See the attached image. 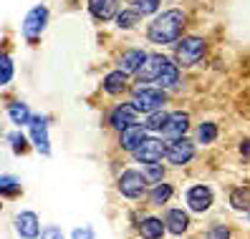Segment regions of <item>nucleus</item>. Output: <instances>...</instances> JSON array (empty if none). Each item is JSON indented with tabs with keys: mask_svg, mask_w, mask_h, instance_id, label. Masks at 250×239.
I'll use <instances>...</instances> for the list:
<instances>
[{
	"mask_svg": "<svg viewBox=\"0 0 250 239\" xmlns=\"http://www.w3.org/2000/svg\"><path fill=\"white\" fill-rule=\"evenodd\" d=\"M185 20L187 16L180 10V8H172V10H165L162 16H157L149 28H146V38L154 46H169V43H177L182 31H185Z\"/></svg>",
	"mask_w": 250,
	"mask_h": 239,
	"instance_id": "1",
	"label": "nucleus"
},
{
	"mask_svg": "<svg viewBox=\"0 0 250 239\" xmlns=\"http://www.w3.org/2000/svg\"><path fill=\"white\" fill-rule=\"evenodd\" d=\"M205 53H208V46H205V40L200 36H187L174 43V61L185 68L197 66L205 58Z\"/></svg>",
	"mask_w": 250,
	"mask_h": 239,
	"instance_id": "2",
	"label": "nucleus"
},
{
	"mask_svg": "<svg viewBox=\"0 0 250 239\" xmlns=\"http://www.w3.org/2000/svg\"><path fill=\"white\" fill-rule=\"evenodd\" d=\"M167 101V93H165V88H152V86H137L134 88V93H131V103L137 106L139 113H154L162 109V103Z\"/></svg>",
	"mask_w": 250,
	"mask_h": 239,
	"instance_id": "3",
	"label": "nucleus"
},
{
	"mask_svg": "<svg viewBox=\"0 0 250 239\" xmlns=\"http://www.w3.org/2000/svg\"><path fill=\"white\" fill-rule=\"evenodd\" d=\"M146 184H149V179H146L144 171L126 169V171H122L119 182H116V189H119L124 199H142L146 194Z\"/></svg>",
	"mask_w": 250,
	"mask_h": 239,
	"instance_id": "4",
	"label": "nucleus"
},
{
	"mask_svg": "<svg viewBox=\"0 0 250 239\" xmlns=\"http://www.w3.org/2000/svg\"><path fill=\"white\" fill-rule=\"evenodd\" d=\"M48 18H51V13H48L46 5L31 8V10H28V16H25V20H23V36L31 40V43H36L41 38V33L46 31Z\"/></svg>",
	"mask_w": 250,
	"mask_h": 239,
	"instance_id": "5",
	"label": "nucleus"
},
{
	"mask_svg": "<svg viewBox=\"0 0 250 239\" xmlns=\"http://www.w3.org/2000/svg\"><path fill=\"white\" fill-rule=\"evenodd\" d=\"M195 144L189 141V139H172L169 144H167V161L172 164V166H187L189 161L195 159Z\"/></svg>",
	"mask_w": 250,
	"mask_h": 239,
	"instance_id": "6",
	"label": "nucleus"
},
{
	"mask_svg": "<svg viewBox=\"0 0 250 239\" xmlns=\"http://www.w3.org/2000/svg\"><path fill=\"white\" fill-rule=\"evenodd\" d=\"M212 199H215V194L210 186H205V184H195V186H189L187 194H185V202L189 206V212H208V209L212 206Z\"/></svg>",
	"mask_w": 250,
	"mask_h": 239,
	"instance_id": "7",
	"label": "nucleus"
},
{
	"mask_svg": "<svg viewBox=\"0 0 250 239\" xmlns=\"http://www.w3.org/2000/svg\"><path fill=\"white\" fill-rule=\"evenodd\" d=\"M131 156H134L139 164L162 161V159L167 156V146L162 144L159 139H144V141H142V146H139V148H137V151L131 154Z\"/></svg>",
	"mask_w": 250,
	"mask_h": 239,
	"instance_id": "8",
	"label": "nucleus"
},
{
	"mask_svg": "<svg viewBox=\"0 0 250 239\" xmlns=\"http://www.w3.org/2000/svg\"><path fill=\"white\" fill-rule=\"evenodd\" d=\"M31 139H33V146L43 156L51 154V136H48V121L46 116H33L31 121Z\"/></svg>",
	"mask_w": 250,
	"mask_h": 239,
	"instance_id": "9",
	"label": "nucleus"
},
{
	"mask_svg": "<svg viewBox=\"0 0 250 239\" xmlns=\"http://www.w3.org/2000/svg\"><path fill=\"white\" fill-rule=\"evenodd\" d=\"M144 139H146V126L144 124H131L129 129L119 131V146H122V151H129V154H134Z\"/></svg>",
	"mask_w": 250,
	"mask_h": 239,
	"instance_id": "10",
	"label": "nucleus"
},
{
	"mask_svg": "<svg viewBox=\"0 0 250 239\" xmlns=\"http://www.w3.org/2000/svg\"><path fill=\"white\" fill-rule=\"evenodd\" d=\"M16 234L21 239H38L41 234V221L36 212H21L16 214Z\"/></svg>",
	"mask_w": 250,
	"mask_h": 239,
	"instance_id": "11",
	"label": "nucleus"
},
{
	"mask_svg": "<svg viewBox=\"0 0 250 239\" xmlns=\"http://www.w3.org/2000/svg\"><path fill=\"white\" fill-rule=\"evenodd\" d=\"M137 106L134 103H122V106H116L114 111H111V116H109V124L116 129V131H124V129H129L131 124H137Z\"/></svg>",
	"mask_w": 250,
	"mask_h": 239,
	"instance_id": "12",
	"label": "nucleus"
},
{
	"mask_svg": "<svg viewBox=\"0 0 250 239\" xmlns=\"http://www.w3.org/2000/svg\"><path fill=\"white\" fill-rule=\"evenodd\" d=\"M89 13L99 23H106L119 16V0H89Z\"/></svg>",
	"mask_w": 250,
	"mask_h": 239,
	"instance_id": "13",
	"label": "nucleus"
},
{
	"mask_svg": "<svg viewBox=\"0 0 250 239\" xmlns=\"http://www.w3.org/2000/svg\"><path fill=\"white\" fill-rule=\"evenodd\" d=\"M165 63H167V55H162V53L149 55V58H146V63L142 66V71L137 73L139 83H154L157 76L162 73V68H165Z\"/></svg>",
	"mask_w": 250,
	"mask_h": 239,
	"instance_id": "14",
	"label": "nucleus"
},
{
	"mask_svg": "<svg viewBox=\"0 0 250 239\" xmlns=\"http://www.w3.org/2000/svg\"><path fill=\"white\" fill-rule=\"evenodd\" d=\"M101 88H104L109 96H122L126 88H129V73H124L122 68L106 73L104 81H101Z\"/></svg>",
	"mask_w": 250,
	"mask_h": 239,
	"instance_id": "15",
	"label": "nucleus"
},
{
	"mask_svg": "<svg viewBox=\"0 0 250 239\" xmlns=\"http://www.w3.org/2000/svg\"><path fill=\"white\" fill-rule=\"evenodd\" d=\"M146 58H149V53L142 51V48L124 51V53H122V58H119V68L131 76V73H139V71H142V66L146 63Z\"/></svg>",
	"mask_w": 250,
	"mask_h": 239,
	"instance_id": "16",
	"label": "nucleus"
},
{
	"mask_svg": "<svg viewBox=\"0 0 250 239\" xmlns=\"http://www.w3.org/2000/svg\"><path fill=\"white\" fill-rule=\"evenodd\" d=\"M165 224H167V232L180 237L189 229V214L182 212V209H169V212L165 214Z\"/></svg>",
	"mask_w": 250,
	"mask_h": 239,
	"instance_id": "17",
	"label": "nucleus"
},
{
	"mask_svg": "<svg viewBox=\"0 0 250 239\" xmlns=\"http://www.w3.org/2000/svg\"><path fill=\"white\" fill-rule=\"evenodd\" d=\"M187 129H189V113H187V111H174V113L169 116L167 129H165V136H169V139H182L185 133H187Z\"/></svg>",
	"mask_w": 250,
	"mask_h": 239,
	"instance_id": "18",
	"label": "nucleus"
},
{
	"mask_svg": "<svg viewBox=\"0 0 250 239\" xmlns=\"http://www.w3.org/2000/svg\"><path fill=\"white\" fill-rule=\"evenodd\" d=\"M5 113L16 126H31V121H33V113L28 109V103H23V101H10Z\"/></svg>",
	"mask_w": 250,
	"mask_h": 239,
	"instance_id": "19",
	"label": "nucleus"
},
{
	"mask_svg": "<svg viewBox=\"0 0 250 239\" xmlns=\"http://www.w3.org/2000/svg\"><path fill=\"white\" fill-rule=\"evenodd\" d=\"M167 232V224L157 217H144L139 221V234L142 239H162V234Z\"/></svg>",
	"mask_w": 250,
	"mask_h": 239,
	"instance_id": "20",
	"label": "nucleus"
},
{
	"mask_svg": "<svg viewBox=\"0 0 250 239\" xmlns=\"http://www.w3.org/2000/svg\"><path fill=\"white\" fill-rule=\"evenodd\" d=\"M159 88H174L180 83V63H172L169 58H167V63H165V68H162V73L157 76V81H154Z\"/></svg>",
	"mask_w": 250,
	"mask_h": 239,
	"instance_id": "21",
	"label": "nucleus"
},
{
	"mask_svg": "<svg viewBox=\"0 0 250 239\" xmlns=\"http://www.w3.org/2000/svg\"><path fill=\"white\" fill-rule=\"evenodd\" d=\"M169 116L172 113H167V111H154V113H149L146 116V131H152V133H165V129H167V124H169Z\"/></svg>",
	"mask_w": 250,
	"mask_h": 239,
	"instance_id": "22",
	"label": "nucleus"
},
{
	"mask_svg": "<svg viewBox=\"0 0 250 239\" xmlns=\"http://www.w3.org/2000/svg\"><path fill=\"white\" fill-rule=\"evenodd\" d=\"M172 194H174V186L172 184H165V182H159L154 184V189L149 191V202L154 206H162V204H167L172 199Z\"/></svg>",
	"mask_w": 250,
	"mask_h": 239,
	"instance_id": "23",
	"label": "nucleus"
},
{
	"mask_svg": "<svg viewBox=\"0 0 250 239\" xmlns=\"http://www.w3.org/2000/svg\"><path fill=\"white\" fill-rule=\"evenodd\" d=\"M217 133H220L217 124L205 121V124H200V126H197V141H200L202 146H210V144H215V141H217Z\"/></svg>",
	"mask_w": 250,
	"mask_h": 239,
	"instance_id": "24",
	"label": "nucleus"
},
{
	"mask_svg": "<svg viewBox=\"0 0 250 239\" xmlns=\"http://www.w3.org/2000/svg\"><path fill=\"white\" fill-rule=\"evenodd\" d=\"M230 206L238 209V212H248L250 209V189H243V186L232 189L230 191Z\"/></svg>",
	"mask_w": 250,
	"mask_h": 239,
	"instance_id": "25",
	"label": "nucleus"
},
{
	"mask_svg": "<svg viewBox=\"0 0 250 239\" xmlns=\"http://www.w3.org/2000/svg\"><path fill=\"white\" fill-rule=\"evenodd\" d=\"M21 191H23L21 179H16L13 174H3V176H0V194H3V197H18Z\"/></svg>",
	"mask_w": 250,
	"mask_h": 239,
	"instance_id": "26",
	"label": "nucleus"
},
{
	"mask_svg": "<svg viewBox=\"0 0 250 239\" xmlns=\"http://www.w3.org/2000/svg\"><path fill=\"white\" fill-rule=\"evenodd\" d=\"M139 18L142 16H139L134 8H124V10H119V16H116V25L124 28V31H129V28H134L139 23Z\"/></svg>",
	"mask_w": 250,
	"mask_h": 239,
	"instance_id": "27",
	"label": "nucleus"
},
{
	"mask_svg": "<svg viewBox=\"0 0 250 239\" xmlns=\"http://www.w3.org/2000/svg\"><path fill=\"white\" fill-rule=\"evenodd\" d=\"M131 8H134L139 16H152L159 10V0H131Z\"/></svg>",
	"mask_w": 250,
	"mask_h": 239,
	"instance_id": "28",
	"label": "nucleus"
},
{
	"mask_svg": "<svg viewBox=\"0 0 250 239\" xmlns=\"http://www.w3.org/2000/svg\"><path fill=\"white\" fill-rule=\"evenodd\" d=\"M0 68H3V73H0V86H8L13 81V58H10V53H3Z\"/></svg>",
	"mask_w": 250,
	"mask_h": 239,
	"instance_id": "29",
	"label": "nucleus"
},
{
	"mask_svg": "<svg viewBox=\"0 0 250 239\" xmlns=\"http://www.w3.org/2000/svg\"><path fill=\"white\" fill-rule=\"evenodd\" d=\"M8 141H10V146H13V151H16V154H25L28 151V139L23 136L21 131L8 133Z\"/></svg>",
	"mask_w": 250,
	"mask_h": 239,
	"instance_id": "30",
	"label": "nucleus"
},
{
	"mask_svg": "<svg viewBox=\"0 0 250 239\" xmlns=\"http://www.w3.org/2000/svg\"><path fill=\"white\" fill-rule=\"evenodd\" d=\"M230 237H232V232L228 224H212L208 234H205V239H230Z\"/></svg>",
	"mask_w": 250,
	"mask_h": 239,
	"instance_id": "31",
	"label": "nucleus"
},
{
	"mask_svg": "<svg viewBox=\"0 0 250 239\" xmlns=\"http://www.w3.org/2000/svg\"><path fill=\"white\" fill-rule=\"evenodd\" d=\"M144 174H146V179L149 182H154V184H159L162 182V176H165V169H162V164L159 161H152V164H144Z\"/></svg>",
	"mask_w": 250,
	"mask_h": 239,
	"instance_id": "32",
	"label": "nucleus"
},
{
	"mask_svg": "<svg viewBox=\"0 0 250 239\" xmlns=\"http://www.w3.org/2000/svg\"><path fill=\"white\" fill-rule=\"evenodd\" d=\"M71 239H96V234L91 227H76L71 232Z\"/></svg>",
	"mask_w": 250,
	"mask_h": 239,
	"instance_id": "33",
	"label": "nucleus"
},
{
	"mask_svg": "<svg viewBox=\"0 0 250 239\" xmlns=\"http://www.w3.org/2000/svg\"><path fill=\"white\" fill-rule=\"evenodd\" d=\"M41 239H66V237H63V232H61V229L51 224V227H46V229L41 232Z\"/></svg>",
	"mask_w": 250,
	"mask_h": 239,
	"instance_id": "34",
	"label": "nucleus"
},
{
	"mask_svg": "<svg viewBox=\"0 0 250 239\" xmlns=\"http://www.w3.org/2000/svg\"><path fill=\"white\" fill-rule=\"evenodd\" d=\"M240 154H243V159H250V141L240 144Z\"/></svg>",
	"mask_w": 250,
	"mask_h": 239,
	"instance_id": "35",
	"label": "nucleus"
},
{
	"mask_svg": "<svg viewBox=\"0 0 250 239\" xmlns=\"http://www.w3.org/2000/svg\"><path fill=\"white\" fill-rule=\"evenodd\" d=\"M248 219H250V209H248Z\"/></svg>",
	"mask_w": 250,
	"mask_h": 239,
	"instance_id": "36",
	"label": "nucleus"
}]
</instances>
